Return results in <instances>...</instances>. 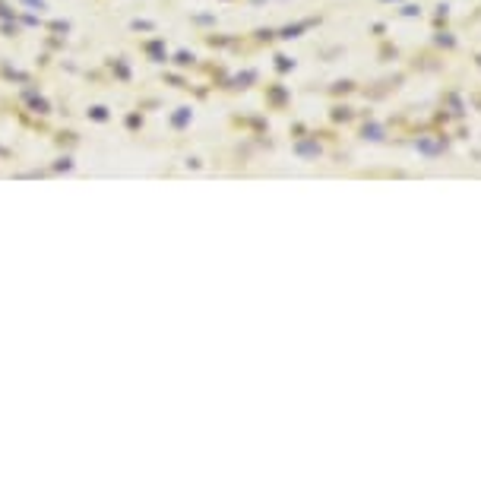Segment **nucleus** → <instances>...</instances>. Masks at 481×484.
<instances>
[{
  "label": "nucleus",
  "instance_id": "nucleus-2",
  "mask_svg": "<svg viewBox=\"0 0 481 484\" xmlns=\"http://www.w3.org/2000/svg\"><path fill=\"white\" fill-rule=\"evenodd\" d=\"M25 3H29V6H38V10H42V6H44L42 0H25Z\"/></svg>",
  "mask_w": 481,
  "mask_h": 484
},
{
  "label": "nucleus",
  "instance_id": "nucleus-1",
  "mask_svg": "<svg viewBox=\"0 0 481 484\" xmlns=\"http://www.w3.org/2000/svg\"><path fill=\"white\" fill-rule=\"evenodd\" d=\"M92 117H95V120H105V117H108V111H105V108H92Z\"/></svg>",
  "mask_w": 481,
  "mask_h": 484
}]
</instances>
